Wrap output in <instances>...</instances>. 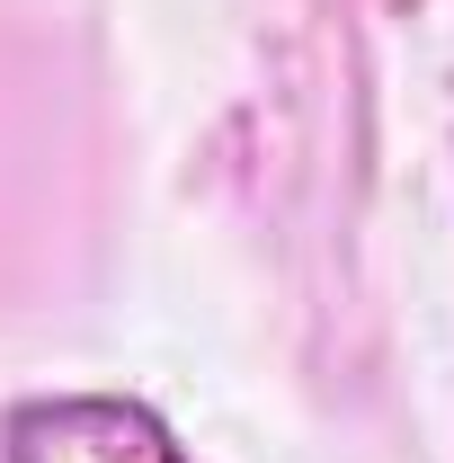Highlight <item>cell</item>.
<instances>
[{"label": "cell", "mask_w": 454, "mask_h": 463, "mask_svg": "<svg viewBox=\"0 0 454 463\" xmlns=\"http://www.w3.org/2000/svg\"><path fill=\"white\" fill-rule=\"evenodd\" d=\"M0 463H187L170 419L125 392H45L0 419Z\"/></svg>", "instance_id": "1"}]
</instances>
